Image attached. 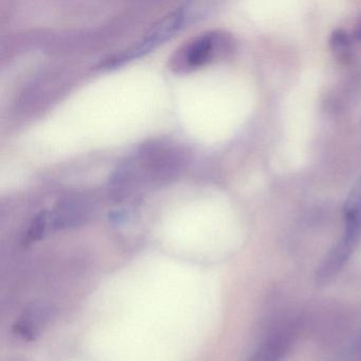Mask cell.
Segmentation results:
<instances>
[{
	"mask_svg": "<svg viewBox=\"0 0 361 361\" xmlns=\"http://www.w3.org/2000/svg\"><path fill=\"white\" fill-rule=\"evenodd\" d=\"M193 11L194 9L190 8L189 6L179 7L177 9L173 10L170 13L160 18L149 29V32L147 33V35L141 41H139L138 43L135 44L134 46L128 48V49L107 59L101 65V67L111 68V67L118 66V65L123 64L126 61L138 58V56L151 51L152 49L166 41L169 37H173L177 31H180L185 25L189 24L196 16Z\"/></svg>",
	"mask_w": 361,
	"mask_h": 361,
	"instance_id": "6da1fadb",
	"label": "cell"
},
{
	"mask_svg": "<svg viewBox=\"0 0 361 361\" xmlns=\"http://www.w3.org/2000/svg\"><path fill=\"white\" fill-rule=\"evenodd\" d=\"M232 41L226 33L211 31L187 42L171 59V68L177 73L200 68L229 51Z\"/></svg>",
	"mask_w": 361,
	"mask_h": 361,
	"instance_id": "7a4b0ae2",
	"label": "cell"
},
{
	"mask_svg": "<svg viewBox=\"0 0 361 361\" xmlns=\"http://www.w3.org/2000/svg\"><path fill=\"white\" fill-rule=\"evenodd\" d=\"M361 238V216L356 213H345V231L341 240L329 253L317 271L320 284L329 282L342 269L358 246Z\"/></svg>",
	"mask_w": 361,
	"mask_h": 361,
	"instance_id": "3957f363",
	"label": "cell"
},
{
	"mask_svg": "<svg viewBox=\"0 0 361 361\" xmlns=\"http://www.w3.org/2000/svg\"><path fill=\"white\" fill-rule=\"evenodd\" d=\"M54 316L51 306L46 303H33L25 310L20 320L14 325L16 335L23 339H35L39 336L42 327L45 326Z\"/></svg>",
	"mask_w": 361,
	"mask_h": 361,
	"instance_id": "277c9868",
	"label": "cell"
},
{
	"mask_svg": "<svg viewBox=\"0 0 361 361\" xmlns=\"http://www.w3.org/2000/svg\"><path fill=\"white\" fill-rule=\"evenodd\" d=\"M85 217V210L79 202H64L49 212L50 229L63 230L75 227L83 223Z\"/></svg>",
	"mask_w": 361,
	"mask_h": 361,
	"instance_id": "5b68a950",
	"label": "cell"
},
{
	"mask_svg": "<svg viewBox=\"0 0 361 361\" xmlns=\"http://www.w3.org/2000/svg\"><path fill=\"white\" fill-rule=\"evenodd\" d=\"M288 345V338L284 334H278L262 344L257 352L249 361H280Z\"/></svg>",
	"mask_w": 361,
	"mask_h": 361,
	"instance_id": "8992f818",
	"label": "cell"
},
{
	"mask_svg": "<svg viewBox=\"0 0 361 361\" xmlns=\"http://www.w3.org/2000/svg\"><path fill=\"white\" fill-rule=\"evenodd\" d=\"M48 228H50L49 212L43 211L31 223L30 227L25 235L24 244H32V243L41 240Z\"/></svg>",
	"mask_w": 361,
	"mask_h": 361,
	"instance_id": "52a82bcc",
	"label": "cell"
},
{
	"mask_svg": "<svg viewBox=\"0 0 361 361\" xmlns=\"http://www.w3.org/2000/svg\"><path fill=\"white\" fill-rule=\"evenodd\" d=\"M350 46H352V41L346 31H334L331 37V47L338 59L348 60L350 56Z\"/></svg>",
	"mask_w": 361,
	"mask_h": 361,
	"instance_id": "ba28073f",
	"label": "cell"
},
{
	"mask_svg": "<svg viewBox=\"0 0 361 361\" xmlns=\"http://www.w3.org/2000/svg\"><path fill=\"white\" fill-rule=\"evenodd\" d=\"M354 37L358 41H361V20L359 22V24L357 25L356 30L354 32Z\"/></svg>",
	"mask_w": 361,
	"mask_h": 361,
	"instance_id": "9c48e42d",
	"label": "cell"
}]
</instances>
